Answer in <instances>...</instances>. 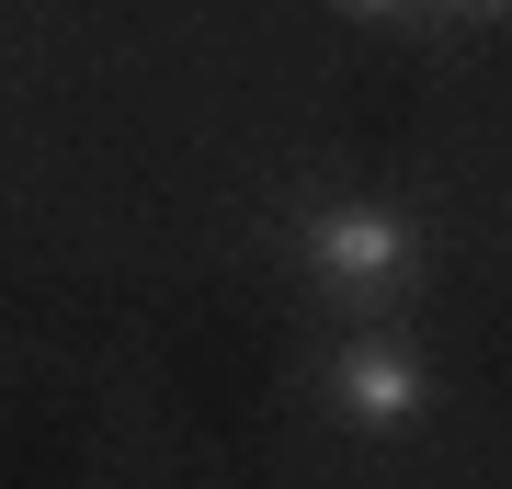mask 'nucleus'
I'll use <instances>...</instances> for the list:
<instances>
[{
  "label": "nucleus",
  "mask_w": 512,
  "mask_h": 489,
  "mask_svg": "<svg viewBox=\"0 0 512 489\" xmlns=\"http://www.w3.org/2000/svg\"><path fill=\"white\" fill-rule=\"evenodd\" d=\"M285 262H296L308 296H330V308H387L421 273V217L399 194H308L285 217Z\"/></svg>",
  "instance_id": "obj_1"
},
{
  "label": "nucleus",
  "mask_w": 512,
  "mask_h": 489,
  "mask_svg": "<svg viewBox=\"0 0 512 489\" xmlns=\"http://www.w3.org/2000/svg\"><path fill=\"white\" fill-rule=\"evenodd\" d=\"M308 387H319V410L342 421V433H365V444L421 433V421H433V399H444L433 353L399 342V330H342V342L308 364Z\"/></svg>",
  "instance_id": "obj_2"
},
{
  "label": "nucleus",
  "mask_w": 512,
  "mask_h": 489,
  "mask_svg": "<svg viewBox=\"0 0 512 489\" xmlns=\"http://www.w3.org/2000/svg\"><path fill=\"white\" fill-rule=\"evenodd\" d=\"M342 12H365V23H387V12H410V0H342Z\"/></svg>",
  "instance_id": "obj_3"
},
{
  "label": "nucleus",
  "mask_w": 512,
  "mask_h": 489,
  "mask_svg": "<svg viewBox=\"0 0 512 489\" xmlns=\"http://www.w3.org/2000/svg\"><path fill=\"white\" fill-rule=\"evenodd\" d=\"M433 12H490V0H433Z\"/></svg>",
  "instance_id": "obj_4"
}]
</instances>
